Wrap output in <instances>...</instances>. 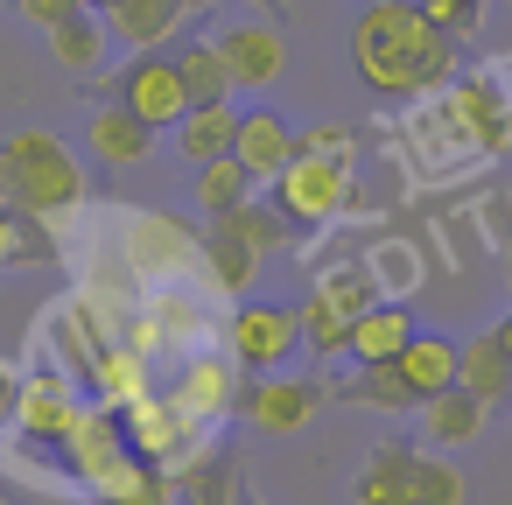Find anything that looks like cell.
Instances as JSON below:
<instances>
[{
	"instance_id": "obj_1",
	"label": "cell",
	"mask_w": 512,
	"mask_h": 505,
	"mask_svg": "<svg viewBox=\"0 0 512 505\" xmlns=\"http://www.w3.org/2000/svg\"><path fill=\"white\" fill-rule=\"evenodd\" d=\"M351 71L372 99H421V92H442L456 78V36H442L428 22L421 0H365L351 15Z\"/></svg>"
},
{
	"instance_id": "obj_2",
	"label": "cell",
	"mask_w": 512,
	"mask_h": 505,
	"mask_svg": "<svg viewBox=\"0 0 512 505\" xmlns=\"http://www.w3.org/2000/svg\"><path fill=\"white\" fill-rule=\"evenodd\" d=\"M92 190L85 162L71 141H57L50 127H15V134H0V197L36 211V218H64L78 211Z\"/></svg>"
},
{
	"instance_id": "obj_3",
	"label": "cell",
	"mask_w": 512,
	"mask_h": 505,
	"mask_svg": "<svg viewBox=\"0 0 512 505\" xmlns=\"http://www.w3.org/2000/svg\"><path fill=\"white\" fill-rule=\"evenodd\" d=\"M302 351V316L295 302H246L225 316V358L246 365V372H281L288 358Z\"/></svg>"
},
{
	"instance_id": "obj_4",
	"label": "cell",
	"mask_w": 512,
	"mask_h": 505,
	"mask_svg": "<svg viewBox=\"0 0 512 505\" xmlns=\"http://www.w3.org/2000/svg\"><path fill=\"white\" fill-rule=\"evenodd\" d=\"M267 197L302 225V232H316V225H330L344 204H351V162H337V155H295L274 183H267Z\"/></svg>"
},
{
	"instance_id": "obj_5",
	"label": "cell",
	"mask_w": 512,
	"mask_h": 505,
	"mask_svg": "<svg viewBox=\"0 0 512 505\" xmlns=\"http://www.w3.org/2000/svg\"><path fill=\"white\" fill-rule=\"evenodd\" d=\"M442 127L470 148V155H505L512 148V99L498 78H449L442 85Z\"/></svg>"
},
{
	"instance_id": "obj_6",
	"label": "cell",
	"mask_w": 512,
	"mask_h": 505,
	"mask_svg": "<svg viewBox=\"0 0 512 505\" xmlns=\"http://www.w3.org/2000/svg\"><path fill=\"white\" fill-rule=\"evenodd\" d=\"M113 99H120V106H134L155 134H176V120L190 113V85H183L176 50H141V57L113 78Z\"/></svg>"
},
{
	"instance_id": "obj_7",
	"label": "cell",
	"mask_w": 512,
	"mask_h": 505,
	"mask_svg": "<svg viewBox=\"0 0 512 505\" xmlns=\"http://www.w3.org/2000/svg\"><path fill=\"white\" fill-rule=\"evenodd\" d=\"M85 421V400H78V379L43 365V372H22V414H15V435L22 442H71Z\"/></svg>"
},
{
	"instance_id": "obj_8",
	"label": "cell",
	"mask_w": 512,
	"mask_h": 505,
	"mask_svg": "<svg viewBox=\"0 0 512 505\" xmlns=\"http://www.w3.org/2000/svg\"><path fill=\"white\" fill-rule=\"evenodd\" d=\"M232 407L253 421V428H267V435H295L316 407H323V386L316 379H281V372H253L239 393H232Z\"/></svg>"
},
{
	"instance_id": "obj_9",
	"label": "cell",
	"mask_w": 512,
	"mask_h": 505,
	"mask_svg": "<svg viewBox=\"0 0 512 505\" xmlns=\"http://www.w3.org/2000/svg\"><path fill=\"white\" fill-rule=\"evenodd\" d=\"M218 50H225V64H232V78H239V92H267V85H281V71H288V36H281V22H274V15L225 22Z\"/></svg>"
},
{
	"instance_id": "obj_10",
	"label": "cell",
	"mask_w": 512,
	"mask_h": 505,
	"mask_svg": "<svg viewBox=\"0 0 512 505\" xmlns=\"http://www.w3.org/2000/svg\"><path fill=\"white\" fill-rule=\"evenodd\" d=\"M155 127L134 113V106H99V113H85V155L99 162V169H148L155 162Z\"/></svg>"
},
{
	"instance_id": "obj_11",
	"label": "cell",
	"mask_w": 512,
	"mask_h": 505,
	"mask_svg": "<svg viewBox=\"0 0 512 505\" xmlns=\"http://www.w3.org/2000/svg\"><path fill=\"white\" fill-rule=\"evenodd\" d=\"M106 15V29H113V43L120 50H176L183 36H190V8L183 0H113V8H99Z\"/></svg>"
},
{
	"instance_id": "obj_12",
	"label": "cell",
	"mask_w": 512,
	"mask_h": 505,
	"mask_svg": "<svg viewBox=\"0 0 512 505\" xmlns=\"http://www.w3.org/2000/svg\"><path fill=\"white\" fill-rule=\"evenodd\" d=\"M232 155H239L260 183H274V176L302 155V134L281 120V106H239V141H232Z\"/></svg>"
},
{
	"instance_id": "obj_13",
	"label": "cell",
	"mask_w": 512,
	"mask_h": 505,
	"mask_svg": "<svg viewBox=\"0 0 512 505\" xmlns=\"http://www.w3.org/2000/svg\"><path fill=\"white\" fill-rule=\"evenodd\" d=\"M134 442H127V414L106 400V407H85V421H78V435L64 442V456H71V470H78V484H92V477H106L120 456H127Z\"/></svg>"
},
{
	"instance_id": "obj_14",
	"label": "cell",
	"mask_w": 512,
	"mask_h": 505,
	"mask_svg": "<svg viewBox=\"0 0 512 505\" xmlns=\"http://www.w3.org/2000/svg\"><path fill=\"white\" fill-rule=\"evenodd\" d=\"M232 393H239V386H232L225 358H211V351H204V358H190V365L176 372V386H169V407H176L190 428H211V421L232 407Z\"/></svg>"
},
{
	"instance_id": "obj_15",
	"label": "cell",
	"mask_w": 512,
	"mask_h": 505,
	"mask_svg": "<svg viewBox=\"0 0 512 505\" xmlns=\"http://www.w3.org/2000/svg\"><path fill=\"white\" fill-rule=\"evenodd\" d=\"M120 414H127V442H134L141 456H155V463H169L183 442L204 435V428H190V421L169 407V393H141V400H127Z\"/></svg>"
},
{
	"instance_id": "obj_16",
	"label": "cell",
	"mask_w": 512,
	"mask_h": 505,
	"mask_svg": "<svg viewBox=\"0 0 512 505\" xmlns=\"http://www.w3.org/2000/svg\"><path fill=\"white\" fill-rule=\"evenodd\" d=\"M99 505H169L176 498V484H169V463H155V456H141V449H127L106 477H92L85 484Z\"/></svg>"
},
{
	"instance_id": "obj_17",
	"label": "cell",
	"mask_w": 512,
	"mask_h": 505,
	"mask_svg": "<svg viewBox=\"0 0 512 505\" xmlns=\"http://www.w3.org/2000/svg\"><path fill=\"white\" fill-rule=\"evenodd\" d=\"M106 50H113V29H106L99 8H85V15H71V22L50 29V64H57L64 78H99Z\"/></svg>"
},
{
	"instance_id": "obj_18",
	"label": "cell",
	"mask_w": 512,
	"mask_h": 505,
	"mask_svg": "<svg viewBox=\"0 0 512 505\" xmlns=\"http://www.w3.org/2000/svg\"><path fill=\"white\" fill-rule=\"evenodd\" d=\"M232 141H239V106H232V99H218V106H190V113L176 120V155H183L190 169L232 155Z\"/></svg>"
},
{
	"instance_id": "obj_19",
	"label": "cell",
	"mask_w": 512,
	"mask_h": 505,
	"mask_svg": "<svg viewBox=\"0 0 512 505\" xmlns=\"http://www.w3.org/2000/svg\"><path fill=\"white\" fill-rule=\"evenodd\" d=\"M477 428H484V400L477 393L449 386V393L421 400V449H470Z\"/></svg>"
},
{
	"instance_id": "obj_20",
	"label": "cell",
	"mask_w": 512,
	"mask_h": 505,
	"mask_svg": "<svg viewBox=\"0 0 512 505\" xmlns=\"http://www.w3.org/2000/svg\"><path fill=\"white\" fill-rule=\"evenodd\" d=\"M456 386H463V393H477L484 407H498V400H512V358H505V344H498V330H484V337H470V344H456Z\"/></svg>"
},
{
	"instance_id": "obj_21",
	"label": "cell",
	"mask_w": 512,
	"mask_h": 505,
	"mask_svg": "<svg viewBox=\"0 0 512 505\" xmlns=\"http://www.w3.org/2000/svg\"><path fill=\"white\" fill-rule=\"evenodd\" d=\"M176 64H183V85H190V106H218V99H239V78L218 50V36H183L176 43Z\"/></svg>"
},
{
	"instance_id": "obj_22",
	"label": "cell",
	"mask_w": 512,
	"mask_h": 505,
	"mask_svg": "<svg viewBox=\"0 0 512 505\" xmlns=\"http://www.w3.org/2000/svg\"><path fill=\"white\" fill-rule=\"evenodd\" d=\"M246 197H260V176H253L239 155H218V162H204V169H197V183H190V204L204 211V225H211V218H232Z\"/></svg>"
},
{
	"instance_id": "obj_23",
	"label": "cell",
	"mask_w": 512,
	"mask_h": 505,
	"mask_svg": "<svg viewBox=\"0 0 512 505\" xmlns=\"http://www.w3.org/2000/svg\"><path fill=\"white\" fill-rule=\"evenodd\" d=\"M407 337H414V316L400 309V302H379V309H365L358 323H351V365H393L400 351H407Z\"/></svg>"
},
{
	"instance_id": "obj_24",
	"label": "cell",
	"mask_w": 512,
	"mask_h": 505,
	"mask_svg": "<svg viewBox=\"0 0 512 505\" xmlns=\"http://www.w3.org/2000/svg\"><path fill=\"white\" fill-rule=\"evenodd\" d=\"M260 246H246L225 218H211V232H204V274H211V288H225V295H246L253 288V274H260Z\"/></svg>"
},
{
	"instance_id": "obj_25",
	"label": "cell",
	"mask_w": 512,
	"mask_h": 505,
	"mask_svg": "<svg viewBox=\"0 0 512 505\" xmlns=\"http://www.w3.org/2000/svg\"><path fill=\"white\" fill-rule=\"evenodd\" d=\"M337 400H351V407H379V414H421V393H414V379L400 372V358H393V365H358V372L344 379Z\"/></svg>"
},
{
	"instance_id": "obj_26",
	"label": "cell",
	"mask_w": 512,
	"mask_h": 505,
	"mask_svg": "<svg viewBox=\"0 0 512 505\" xmlns=\"http://www.w3.org/2000/svg\"><path fill=\"white\" fill-rule=\"evenodd\" d=\"M50 260H57L50 218H36V211L0 197V267H50Z\"/></svg>"
},
{
	"instance_id": "obj_27",
	"label": "cell",
	"mask_w": 512,
	"mask_h": 505,
	"mask_svg": "<svg viewBox=\"0 0 512 505\" xmlns=\"http://www.w3.org/2000/svg\"><path fill=\"white\" fill-rule=\"evenodd\" d=\"M400 372L414 379V393H421V400H435V393H449V386H456V344H449V337H435V330H414V337H407V351H400Z\"/></svg>"
},
{
	"instance_id": "obj_28",
	"label": "cell",
	"mask_w": 512,
	"mask_h": 505,
	"mask_svg": "<svg viewBox=\"0 0 512 505\" xmlns=\"http://www.w3.org/2000/svg\"><path fill=\"white\" fill-rule=\"evenodd\" d=\"M225 225H232L246 246H260V253H288V246L302 239V225H295V218H288L274 197H246V204H239Z\"/></svg>"
},
{
	"instance_id": "obj_29",
	"label": "cell",
	"mask_w": 512,
	"mask_h": 505,
	"mask_svg": "<svg viewBox=\"0 0 512 505\" xmlns=\"http://www.w3.org/2000/svg\"><path fill=\"white\" fill-rule=\"evenodd\" d=\"M169 505H239V470L232 456H204L176 477V498Z\"/></svg>"
},
{
	"instance_id": "obj_30",
	"label": "cell",
	"mask_w": 512,
	"mask_h": 505,
	"mask_svg": "<svg viewBox=\"0 0 512 505\" xmlns=\"http://www.w3.org/2000/svg\"><path fill=\"white\" fill-rule=\"evenodd\" d=\"M134 260H141V267H155V260L190 267V260H204V239L176 232L169 218H134Z\"/></svg>"
},
{
	"instance_id": "obj_31",
	"label": "cell",
	"mask_w": 512,
	"mask_h": 505,
	"mask_svg": "<svg viewBox=\"0 0 512 505\" xmlns=\"http://www.w3.org/2000/svg\"><path fill=\"white\" fill-rule=\"evenodd\" d=\"M309 288H316V295H323V302H330L344 323H358L365 309H379V281H372L365 267H323Z\"/></svg>"
},
{
	"instance_id": "obj_32",
	"label": "cell",
	"mask_w": 512,
	"mask_h": 505,
	"mask_svg": "<svg viewBox=\"0 0 512 505\" xmlns=\"http://www.w3.org/2000/svg\"><path fill=\"white\" fill-rule=\"evenodd\" d=\"M295 316H302V351H316L323 365L351 351V323H344V316H337V309H330V302H323L316 288H309V295L295 302Z\"/></svg>"
},
{
	"instance_id": "obj_33",
	"label": "cell",
	"mask_w": 512,
	"mask_h": 505,
	"mask_svg": "<svg viewBox=\"0 0 512 505\" xmlns=\"http://www.w3.org/2000/svg\"><path fill=\"white\" fill-rule=\"evenodd\" d=\"M407 491H414V505H463L470 498V484H463V470L449 463V456H414V470H407Z\"/></svg>"
},
{
	"instance_id": "obj_34",
	"label": "cell",
	"mask_w": 512,
	"mask_h": 505,
	"mask_svg": "<svg viewBox=\"0 0 512 505\" xmlns=\"http://www.w3.org/2000/svg\"><path fill=\"white\" fill-rule=\"evenodd\" d=\"M99 393L113 400V407H127V400H141L148 393V372H141V351L134 344H113V351H99Z\"/></svg>"
},
{
	"instance_id": "obj_35",
	"label": "cell",
	"mask_w": 512,
	"mask_h": 505,
	"mask_svg": "<svg viewBox=\"0 0 512 505\" xmlns=\"http://www.w3.org/2000/svg\"><path fill=\"white\" fill-rule=\"evenodd\" d=\"M428 8V22L442 29V36H456V43H470L477 29H484V0H421Z\"/></svg>"
},
{
	"instance_id": "obj_36",
	"label": "cell",
	"mask_w": 512,
	"mask_h": 505,
	"mask_svg": "<svg viewBox=\"0 0 512 505\" xmlns=\"http://www.w3.org/2000/svg\"><path fill=\"white\" fill-rule=\"evenodd\" d=\"M302 148H309V155H337V162H351V155H358V134H351L344 120H316V127L302 134Z\"/></svg>"
},
{
	"instance_id": "obj_37",
	"label": "cell",
	"mask_w": 512,
	"mask_h": 505,
	"mask_svg": "<svg viewBox=\"0 0 512 505\" xmlns=\"http://www.w3.org/2000/svg\"><path fill=\"white\" fill-rule=\"evenodd\" d=\"M85 8H92V0H15V15H22V22H36L43 36H50L57 22H71V15H85Z\"/></svg>"
},
{
	"instance_id": "obj_38",
	"label": "cell",
	"mask_w": 512,
	"mask_h": 505,
	"mask_svg": "<svg viewBox=\"0 0 512 505\" xmlns=\"http://www.w3.org/2000/svg\"><path fill=\"white\" fill-rule=\"evenodd\" d=\"M351 498H358V505H414V491H407V484H393V477H379V470H365Z\"/></svg>"
},
{
	"instance_id": "obj_39",
	"label": "cell",
	"mask_w": 512,
	"mask_h": 505,
	"mask_svg": "<svg viewBox=\"0 0 512 505\" xmlns=\"http://www.w3.org/2000/svg\"><path fill=\"white\" fill-rule=\"evenodd\" d=\"M15 414H22V372L0 358V428H15Z\"/></svg>"
},
{
	"instance_id": "obj_40",
	"label": "cell",
	"mask_w": 512,
	"mask_h": 505,
	"mask_svg": "<svg viewBox=\"0 0 512 505\" xmlns=\"http://www.w3.org/2000/svg\"><path fill=\"white\" fill-rule=\"evenodd\" d=\"M22 505H99V498L85 491V498H22Z\"/></svg>"
},
{
	"instance_id": "obj_41",
	"label": "cell",
	"mask_w": 512,
	"mask_h": 505,
	"mask_svg": "<svg viewBox=\"0 0 512 505\" xmlns=\"http://www.w3.org/2000/svg\"><path fill=\"white\" fill-rule=\"evenodd\" d=\"M260 15H274V22H288V0H253Z\"/></svg>"
},
{
	"instance_id": "obj_42",
	"label": "cell",
	"mask_w": 512,
	"mask_h": 505,
	"mask_svg": "<svg viewBox=\"0 0 512 505\" xmlns=\"http://www.w3.org/2000/svg\"><path fill=\"white\" fill-rule=\"evenodd\" d=\"M183 8H190V22H204V15L218 8V0H183Z\"/></svg>"
},
{
	"instance_id": "obj_43",
	"label": "cell",
	"mask_w": 512,
	"mask_h": 505,
	"mask_svg": "<svg viewBox=\"0 0 512 505\" xmlns=\"http://www.w3.org/2000/svg\"><path fill=\"white\" fill-rule=\"evenodd\" d=\"M491 330H498V344H505V358H512V316H505V323H491Z\"/></svg>"
},
{
	"instance_id": "obj_44",
	"label": "cell",
	"mask_w": 512,
	"mask_h": 505,
	"mask_svg": "<svg viewBox=\"0 0 512 505\" xmlns=\"http://www.w3.org/2000/svg\"><path fill=\"white\" fill-rule=\"evenodd\" d=\"M0 505H22V498H15V491H0Z\"/></svg>"
},
{
	"instance_id": "obj_45",
	"label": "cell",
	"mask_w": 512,
	"mask_h": 505,
	"mask_svg": "<svg viewBox=\"0 0 512 505\" xmlns=\"http://www.w3.org/2000/svg\"><path fill=\"white\" fill-rule=\"evenodd\" d=\"M92 8H113V0H92Z\"/></svg>"
},
{
	"instance_id": "obj_46",
	"label": "cell",
	"mask_w": 512,
	"mask_h": 505,
	"mask_svg": "<svg viewBox=\"0 0 512 505\" xmlns=\"http://www.w3.org/2000/svg\"><path fill=\"white\" fill-rule=\"evenodd\" d=\"M505 274H512V253H505Z\"/></svg>"
}]
</instances>
